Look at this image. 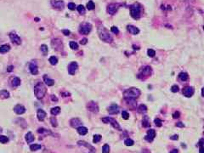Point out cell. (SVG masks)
Returning a JSON list of instances; mask_svg holds the SVG:
<instances>
[{"label":"cell","instance_id":"obj_1","mask_svg":"<svg viewBox=\"0 0 204 153\" xmlns=\"http://www.w3.org/2000/svg\"><path fill=\"white\" fill-rule=\"evenodd\" d=\"M98 33H99L100 38L102 41L105 43H111L113 41V38L111 36V34L109 33V32L103 27H100L98 29Z\"/></svg>","mask_w":204,"mask_h":153},{"label":"cell","instance_id":"obj_2","mask_svg":"<svg viewBox=\"0 0 204 153\" xmlns=\"http://www.w3.org/2000/svg\"><path fill=\"white\" fill-rule=\"evenodd\" d=\"M34 94L38 99H43L46 94V88L42 82H37L34 87Z\"/></svg>","mask_w":204,"mask_h":153},{"label":"cell","instance_id":"obj_3","mask_svg":"<svg viewBox=\"0 0 204 153\" xmlns=\"http://www.w3.org/2000/svg\"><path fill=\"white\" fill-rule=\"evenodd\" d=\"M142 14V8H141L140 4L138 3H135L130 7V15L134 19H139Z\"/></svg>","mask_w":204,"mask_h":153},{"label":"cell","instance_id":"obj_4","mask_svg":"<svg viewBox=\"0 0 204 153\" xmlns=\"http://www.w3.org/2000/svg\"><path fill=\"white\" fill-rule=\"evenodd\" d=\"M140 95V91L136 88H130V89H127L125 92L123 93V96L125 98H133V99H136Z\"/></svg>","mask_w":204,"mask_h":153},{"label":"cell","instance_id":"obj_5","mask_svg":"<svg viewBox=\"0 0 204 153\" xmlns=\"http://www.w3.org/2000/svg\"><path fill=\"white\" fill-rule=\"evenodd\" d=\"M92 30V25L89 22H83L79 26V32L83 35H88Z\"/></svg>","mask_w":204,"mask_h":153},{"label":"cell","instance_id":"obj_6","mask_svg":"<svg viewBox=\"0 0 204 153\" xmlns=\"http://www.w3.org/2000/svg\"><path fill=\"white\" fill-rule=\"evenodd\" d=\"M102 122H103V123H110L115 128H117V129H118V130H121L120 125H119L118 123H117V122L116 121L115 119H113V118H111V117H103V118H102Z\"/></svg>","mask_w":204,"mask_h":153},{"label":"cell","instance_id":"obj_7","mask_svg":"<svg viewBox=\"0 0 204 153\" xmlns=\"http://www.w3.org/2000/svg\"><path fill=\"white\" fill-rule=\"evenodd\" d=\"M51 4L55 9L62 10L65 7V3L62 0H51Z\"/></svg>","mask_w":204,"mask_h":153},{"label":"cell","instance_id":"obj_8","mask_svg":"<svg viewBox=\"0 0 204 153\" xmlns=\"http://www.w3.org/2000/svg\"><path fill=\"white\" fill-rule=\"evenodd\" d=\"M87 108L89 111L94 113H97L99 111V106L97 105V103H95L94 101H90L88 103Z\"/></svg>","mask_w":204,"mask_h":153},{"label":"cell","instance_id":"obj_9","mask_svg":"<svg viewBox=\"0 0 204 153\" xmlns=\"http://www.w3.org/2000/svg\"><path fill=\"white\" fill-rule=\"evenodd\" d=\"M9 38L12 42L15 43V44H17V45H20V44H21V39H20V37L14 32H12L9 33Z\"/></svg>","mask_w":204,"mask_h":153},{"label":"cell","instance_id":"obj_10","mask_svg":"<svg viewBox=\"0 0 204 153\" xmlns=\"http://www.w3.org/2000/svg\"><path fill=\"white\" fill-rule=\"evenodd\" d=\"M77 68H78V65L77 62L73 61V62H71L70 65L68 66V72L70 75H74L77 72Z\"/></svg>","mask_w":204,"mask_h":153},{"label":"cell","instance_id":"obj_11","mask_svg":"<svg viewBox=\"0 0 204 153\" xmlns=\"http://www.w3.org/2000/svg\"><path fill=\"white\" fill-rule=\"evenodd\" d=\"M117 9H118V4L117 3H110L107 6V12L110 15H114L117 13Z\"/></svg>","mask_w":204,"mask_h":153},{"label":"cell","instance_id":"obj_12","mask_svg":"<svg viewBox=\"0 0 204 153\" xmlns=\"http://www.w3.org/2000/svg\"><path fill=\"white\" fill-rule=\"evenodd\" d=\"M194 91H195L194 88L188 86V87H185L183 89V94L185 97H191L193 95V94H194Z\"/></svg>","mask_w":204,"mask_h":153},{"label":"cell","instance_id":"obj_13","mask_svg":"<svg viewBox=\"0 0 204 153\" xmlns=\"http://www.w3.org/2000/svg\"><path fill=\"white\" fill-rule=\"evenodd\" d=\"M52 47L55 49V50H61L63 48V44L62 42L60 39H55L52 41Z\"/></svg>","mask_w":204,"mask_h":153},{"label":"cell","instance_id":"obj_14","mask_svg":"<svg viewBox=\"0 0 204 153\" xmlns=\"http://www.w3.org/2000/svg\"><path fill=\"white\" fill-rule=\"evenodd\" d=\"M156 137V131L154 129H149L147 132V135L145 137V140L148 142H152Z\"/></svg>","mask_w":204,"mask_h":153},{"label":"cell","instance_id":"obj_15","mask_svg":"<svg viewBox=\"0 0 204 153\" xmlns=\"http://www.w3.org/2000/svg\"><path fill=\"white\" fill-rule=\"evenodd\" d=\"M151 73H152V69H151V67L149 66H145V67H143L142 69H141V76L147 77L151 76Z\"/></svg>","mask_w":204,"mask_h":153},{"label":"cell","instance_id":"obj_16","mask_svg":"<svg viewBox=\"0 0 204 153\" xmlns=\"http://www.w3.org/2000/svg\"><path fill=\"white\" fill-rule=\"evenodd\" d=\"M77 145H82V146H84V147H87V148L89 149L90 152H96V149L94 148V146H92V145H89L88 142H85V141H83V140H79V141H77Z\"/></svg>","mask_w":204,"mask_h":153},{"label":"cell","instance_id":"obj_17","mask_svg":"<svg viewBox=\"0 0 204 153\" xmlns=\"http://www.w3.org/2000/svg\"><path fill=\"white\" fill-rule=\"evenodd\" d=\"M14 111H15L16 114L21 115L26 112V108L24 107L23 106H21V105H16V106L14 107Z\"/></svg>","mask_w":204,"mask_h":153},{"label":"cell","instance_id":"obj_18","mask_svg":"<svg viewBox=\"0 0 204 153\" xmlns=\"http://www.w3.org/2000/svg\"><path fill=\"white\" fill-rule=\"evenodd\" d=\"M119 111H120V108H119V106L116 104L111 105V106L108 108V112L110 113V114H112V115L117 114V113L119 112Z\"/></svg>","mask_w":204,"mask_h":153},{"label":"cell","instance_id":"obj_19","mask_svg":"<svg viewBox=\"0 0 204 153\" xmlns=\"http://www.w3.org/2000/svg\"><path fill=\"white\" fill-rule=\"evenodd\" d=\"M70 124L72 128H78L82 125V121H81L79 118H72V120L70 121Z\"/></svg>","mask_w":204,"mask_h":153},{"label":"cell","instance_id":"obj_20","mask_svg":"<svg viewBox=\"0 0 204 153\" xmlns=\"http://www.w3.org/2000/svg\"><path fill=\"white\" fill-rule=\"evenodd\" d=\"M127 30L129 31V32H130L131 34H133V35H136V34H138L139 32V29H138L136 27H134V26H132V25H129L127 27Z\"/></svg>","mask_w":204,"mask_h":153},{"label":"cell","instance_id":"obj_21","mask_svg":"<svg viewBox=\"0 0 204 153\" xmlns=\"http://www.w3.org/2000/svg\"><path fill=\"white\" fill-rule=\"evenodd\" d=\"M29 70H30L31 73L32 75H37L38 73V68H37V66L36 64H33V63H31L29 65Z\"/></svg>","mask_w":204,"mask_h":153},{"label":"cell","instance_id":"obj_22","mask_svg":"<svg viewBox=\"0 0 204 153\" xmlns=\"http://www.w3.org/2000/svg\"><path fill=\"white\" fill-rule=\"evenodd\" d=\"M46 112L44 111V110L42 109H39L37 110V118H38L39 121H44V118L46 117Z\"/></svg>","mask_w":204,"mask_h":153},{"label":"cell","instance_id":"obj_23","mask_svg":"<svg viewBox=\"0 0 204 153\" xmlns=\"http://www.w3.org/2000/svg\"><path fill=\"white\" fill-rule=\"evenodd\" d=\"M126 99V102L128 103L129 106L131 108H134L136 106V100L135 99H133V98H125Z\"/></svg>","mask_w":204,"mask_h":153},{"label":"cell","instance_id":"obj_24","mask_svg":"<svg viewBox=\"0 0 204 153\" xmlns=\"http://www.w3.org/2000/svg\"><path fill=\"white\" fill-rule=\"evenodd\" d=\"M43 78H44V82H45V83L47 84L48 86H53L54 84H55V81H54L53 79H50V78H49V77H48L47 75H44Z\"/></svg>","mask_w":204,"mask_h":153},{"label":"cell","instance_id":"obj_25","mask_svg":"<svg viewBox=\"0 0 204 153\" xmlns=\"http://www.w3.org/2000/svg\"><path fill=\"white\" fill-rule=\"evenodd\" d=\"M142 126L144 128H149L151 126V122H150V118L148 117H144L142 120Z\"/></svg>","mask_w":204,"mask_h":153},{"label":"cell","instance_id":"obj_26","mask_svg":"<svg viewBox=\"0 0 204 153\" xmlns=\"http://www.w3.org/2000/svg\"><path fill=\"white\" fill-rule=\"evenodd\" d=\"M10 49V46L9 44H3L0 47V53L1 54H5V53L9 52Z\"/></svg>","mask_w":204,"mask_h":153},{"label":"cell","instance_id":"obj_27","mask_svg":"<svg viewBox=\"0 0 204 153\" xmlns=\"http://www.w3.org/2000/svg\"><path fill=\"white\" fill-rule=\"evenodd\" d=\"M77 133L81 135H87V133H88V128H85V127L80 126L77 128Z\"/></svg>","mask_w":204,"mask_h":153},{"label":"cell","instance_id":"obj_28","mask_svg":"<svg viewBox=\"0 0 204 153\" xmlns=\"http://www.w3.org/2000/svg\"><path fill=\"white\" fill-rule=\"evenodd\" d=\"M34 139L35 138H34L32 132H28V133L26 135V140H27V143H32V142L34 140Z\"/></svg>","mask_w":204,"mask_h":153},{"label":"cell","instance_id":"obj_29","mask_svg":"<svg viewBox=\"0 0 204 153\" xmlns=\"http://www.w3.org/2000/svg\"><path fill=\"white\" fill-rule=\"evenodd\" d=\"M147 111V107L146 105H139V106L138 107V112L140 114H145Z\"/></svg>","mask_w":204,"mask_h":153},{"label":"cell","instance_id":"obj_30","mask_svg":"<svg viewBox=\"0 0 204 153\" xmlns=\"http://www.w3.org/2000/svg\"><path fill=\"white\" fill-rule=\"evenodd\" d=\"M9 97V91L5 90V89L0 91V98H1V99H8Z\"/></svg>","mask_w":204,"mask_h":153},{"label":"cell","instance_id":"obj_31","mask_svg":"<svg viewBox=\"0 0 204 153\" xmlns=\"http://www.w3.org/2000/svg\"><path fill=\"white\" fill-rule=\"evenodd\" d=\"M60 112V108L59 107V106H56V107H53L50 110V113H51L52 115H53V116H56V115H58Z\"/></svg>","mask_w":204,"mask_h":153},{"label":"cell","instance_id":"obj_32","mask_svg":"<svg viewBox=\"0 0 204 153\" xmlns=\"http://www.w3.org/2000/svg\"><path fill=\"white\" fill-rule=\"evenodd\" d=\"M12 86H14V87H17V86H19L20 84V79L19 78V77H14L13 79H12Z\"/></svg>","mask_w":204,"mask_h":153},{"label":"cell","instance_id":"obj_33","mask_svg":"<svg viewBox=\"0 0 204 153\" xmlns=\"http://www.w3.org/2000/svg\"><path fill=\"white\" fill-rule=\"evenodd\" d=\"M77 11H78V13L80 14V15H83L84 14H85V12H86L85 7H84L83 5H82V4L78 5V6L77 7Z\"/></svg>","mask_w":204,"mask_h":153},{"label":"cell","instance_id":"obj_34","mask_svg":"<svg viewBox=\"0 0 204 153\" xmlns=\"http://www.w3.org/2000/svg\"><path fill=\"white\" fill-rule=\"evenodd\" d=\"M40 49H41V52L43 53V54H44V55H47L48 52H49V49H48V46L47 45H45V44H43V45H41Z\"/></svg>","mask_w":204,"mask_h":153},{"label":"cell","instance_id":"obj_35","mask_svg":"<svg viewBox=\"0 0 204 153\" xmlns=\"http://www.w3.org/2000/svg\"><path fill=\"white\" fill-rule=\"evenodd\" d=\"M95 8V4L93 1H89V3H87V9L89 10H93Z\"/></svg>","mask_w":204,"mask_h":153},{"label":"cell","instance_id":"obj_36","mask_svg":"<svg viewBox=\"0 0 204 153\" xmlns=\"http://www.w3.org/2000/svg\"><path fill=\"white\" fill-rule=\"evenodd\" d=\"M179 79L182 81H186L188 78H189V77H188V74L186 72H181L180 74L179 75Z\"/></svg>","mask_w":204,"mask_h":153},{"label":"cell","instance_id":"obj_37","mask_svg":"<svg viewBox=\"0 0 204 153\" xmlns=\"http://www.w3.org/2000/svg\"><path fill=\"white\" fill-rule=\"evenodd\" d=\"M39 149H41V145H37V144H33V145H30V150L32 151V152H35V151L39 150Z\"/></svg>","mask_w":204,"mask_h":153},{"label":"cell","instance_id":"obj_38","mask_svg":"<svg viewBox=\"0 0 204 153\" xmlns=\"http://www.w3.org/2000/svg\"><path fill=\"white\" fill-rule=\"evenodd\" d=\"M49 63H50L51 65H53V66H55V65L57 64V62H58V59H57L55 56H51L50 58H49Z\"/></svg>","mask_w":204,"mask_h":153},{"label":"cell","instance_id":"obj_39","mask_svg":"<svg viewBox=\"0 0 204 153\" xmlns=\"http://www.w3.org/2000/svg\"><path fill=\"white\" fill-rule=\"evenodd\" d=\"M101 135H94V139H93V142L94 143H99L101 140Z\"/></svg>","mask_w":204,"mask_h":153},{"label":"cell","instance_id":"obj_40","mask_svg":"<svg viewBox=\"0 0 204 153\" xmlns=\"http://www.w3.org/2000/svg\"><path fill=\"white\" fill-rule=\"evenodd\" d=\"M69 45H70L71 49H74V50H76V49H78V44H77L76 42H74V41H72V42H70Z\"/></svg>","mask_w":204,"mask_h":153},{"label":"cell","instance_id":"obj_41","mask_svg":"<svg viewBox=\"0 0 204 153\" xmlns=\"http://www.w3.org/2000/svg\"><path fill=\"white\" fill-rule=\"evenodd\" d=\"M102 152L103 153L110 152V147H109V145H107V144H105V145H103V147H102Z\"/></svg>","mask_w":204,"mask_h":153},{"label":"cell","instance_id":"obj_42","mask_svg":"<svg viewBox=\"0 0 204 153\" xmlns=\"http://www.w3.org/2000/svg\"><path fill=\"white\" fill-rule=\"evenodd\" d=\"M8 141H9V139L7 136H4V135H1V136H0V142H1V143L5 144Z\"/></svg>","mask_w":204,"mask_h":153},{"label":"cell","instance_id":"obj_43","mask_svg":"<svg viewBox=\"0 0 204 153\" xmlns=\"http://www.w3.org/2000/svg\"><path fill=\"white\" fill-rule=\"evenodd\" d=\"M124 143H125V145H127V146H131V145H134V140H131V139H127Z\"/></svg>","mask_w":204,"mask_h":153},{"label":"cell","instance_id":"obj_44","mask_svg":"<svg viewBox=\"0 0 204 153\" xmlns=\"http://www.w3.org/2000/svg\"><path fill=\"white\" fill-rule=\"evenodd\" d=\"M122 118L123 119H125V120H128L129 118V112L128 111H122Z\"/></svg>","mask_w":204,"mask_h":153},{"label":"cell","instance_id":"obj_45","mask_svg":"<svg viewBox=\"0 0 204 153\" xmlns=\"http://www.w3.org/2000/svg\"><path fill=\"white\" fill-rule=\"evenodd\" d=\"M50 122H51V124L53 125V127H57V125H58V123H57V120L55 117H51L50 118Z\"/></svg>","mask_w":204,"mask_h":153},{"label":"cell","instance_id":"obj_46","mask_svg":"<svg viewBox=\"0 0 204 153\" xmlns=\"http://www.w3.org/2000/svg\"><path fill=\"white\" fill-rule=\"evenodd\" d=\"M67 7H68V9L70 10H74L76 9V4L74 3H69Z\"/></svg>","mask_w":204,"mask_h":153},{"label":"cell","instance_id":"obj_47","mask_svg":"<svg viewBox=\"0 0 204 153\" xmlns=\"http://www.w3.org/2000/svg\"><path fill=\"white\" fill-rule=\"evenodd\" d=\"M147 54H148V55L150 56V57H154L155 56V50H153V49H148V51H147Z\"/></svg>","mask_w":204,"mask_h":153},{"label":"cell","instance_id":"obj_48","mask_svg":"<svg viewBox=\"0 0 204 153\" xmlns=\"http://www.w3.org/2000/svg\"><path fill=\"white\" fill-rule=\"evenodd\" d=\"M111 32H113L114 34H117L119 32V30H118V28H117V27H111Z\"/></svg>","mask_w":204,"mask_h":153},{"label":"cell","instance_id":"obj_49","mask_svg":"<svg viewBox=\"0 0 204 153\" xmlns=\"http://www.w3.org/2000/svg\"><path fill=\"white\" fill-rule=\"evenodd\" d=\"M154 122H155V124L157 125V127H161V126H162V121H161L159 118H156Z\"/></svg>","mask_w":204,"mask_h":153},{"label":"cell","instance_id":"obj_50","mask_svg":"<svg viewBox=\"0 0 204 153\" xmlns=\"http://www.w3.org/2000/svg\"><path fill=\"white\" fill-rule=\"evenodd\" d=\"M171 90H172V92H174V93H177L178 91L179 90V89L177 85H174L172 88H171Z\"/></svg>","mask_w":204,"mask_h":153},{"label":"cell","instance_id":"obj_51","mask_svg":"<svg viewBox=\"0 0 204 153\" xmlns=\"http://www.w3.org/2000/svg\"><path fill=\"white\" fill-rule=\"evenodd\" d=\"M62 32H63V34L65 36H69L70 35V31L69 30H67V29H64V30H62Z\"/></svg>","mask_w":204,"mask_h":153},{"label":"cell","instance_id":"obj_52","mask_svg":"<svg viewBox=\"0 0 204 153\" xmlns=\"http://www.w3.org/2000/svg\"><path fill=\"white\" fill-rule=\"evenodd\" d=\"M179 116H180V113H179V111H175V112L173 114V117L174 118H179Z\"/></svg>","mask_w":204,"mask_h":153},{"label":"cell","instance_id":"obj_53","mask_svg":"<svg viewBox=\"0 0 204 153\" xmlns=\"http://www.w3.org/2000/svg\"><path fill=\"white\" fill-rule=\"evenodd\" d=\"M88 43V39L87 38H85V37H84V38H83L82 40L80 41V44H83V45H84V44H86Z\"/></svg>","mask_w":204,"mask_h":153},{"label":"cell","instance_id":"obj_54","mask_svg":"<svg viewBox=\"0 0 204 153\" xmlns=\"http://www.w3.org/2000/svg\"><path fill=\"white\" fill-rule=\"evenodd\" d=\"M170 139H171L172 140H178V139H179V135H173V136H171Z\"/></svg>","mask_w":204,"mask_h":153},{"label":"cell","instance_id":"obj_55","mask_svg":"<svg viewBox=\"0 0 204 153\" xmlns=\"http://www.w3.org/2000/svg\"><path fill=\"white\" fill-rule=\"evenodd\" d=\"M176 126H177V127H180V128H184L185 125L183 124L182 123H176Z\"/></svg>","mask_w":204,"mask_h":153},{"label":"cell","instance_id":"obj_56","mask_svg":"<svg viewBox=\"0 0 204 153\" xmlns=\"http://www.w3.org/2000/svg\"><path fill=\"white\" fill-rule=\"evenodd\" d=\"M203 145H204V139H201V140L199 141V145L200 146H203Z\"/></svg>","mask_w":204,"mask_h":153},{"label":"cell","instance_id":"obj_57","mask_svg":"<svg viewBox=\"0 0 204 153\" xmlns=\"http://www.w3.org/2000/svg\"><path fill=\"white\" fill-rule=\"evenodd\" d=\"M14 69V66H9L8 68H7V72H12V70Z\"/></svg>","mask_w":204,"mask_h":153},{"label":"cell","instance_id":"obj_58","mask_svg":"<svg viewBox=\"0 0 204 153\" xmlns=\"http://www.w3.org/2000/svg\"><path fill=\"white\" fill-rule=\"evenodd\" d=\"M51 99L53 101H58V99H57L55 95H51Z\"/></svg>","mask_w":204,"mask_h":153},{"label":"cell","instance_id":"obj_59","mask_svg":"<svg viewBox=\"0 0 204 153\" xmlns=\"http://www.w3.org/2000/svg\"><path fill=\"white\" fill-rule=\"evenodd\" d=\"M179 152V151L177 150V149H174V150H172L170 152V153H178Z\"/></svg>","mask_w":204,"mask_h":153},{"label":"cell","instance_id":"obj_60","mask_svg":"<svg viewBox=\"0 0 204 153\" xmlns=\"http://www.w3.org/2000/svg\"><path fill=\"white\" fill-rule=\"evenodd\" d=\"M200 153H204V146H201V148H200Z\"/></svg>","mask_w":204,"mask_h":153},{"label":"cell","instance_id":"obj_61","mask_svg":"<svg viewBox=\"0 0 204 153\" xmlns=\"http://www.w3.org/2000/svg\"><path fill=\"white\" fill-rule=\"evenodd\" d=\"M202 95H203V97H204V88H203V89H202Z\"/></svg>","mask_w":204,"mask_h":153},{"label":"cell","instance_id":"obj_62","mask_svg":"<svg viewBox=\"0 0 204 153\" xmlns=\"http://www.w3.org/2000/svg\"><path fill=\"white\" fill-rule=\"evenodd\" d=\"M35 20H37V21H38V20H39V19H38V18H36V19H35Z\"/></svg>","mask_w":204,"mask_h":153},{"label":"cell","instance_id":"obj_63","mask_svg":"<svg viewBox=\"0 0 204 153\" xmlns=\"http://www.w3.org/2000/svg\"><path fill=\"white\" fill-rule=\"evenodd\" d=\"M2 131H3V129H2V128H0V133H1Z\"/></svg>","mask_w":204,"mask_h":153},{"label":"cell","instance_id":"obj_64","mask_svg":"<svg viewBox=\"0 0 204 153\" xmlns=\"http://www.w3.org/2000/svg\"><path fill=\"white\" fill-rule=\"evenodd\" d=\"M203 29H204V27H203Z\"/></svg>","mask_w":204,"mask_h":153}]
</instances>
